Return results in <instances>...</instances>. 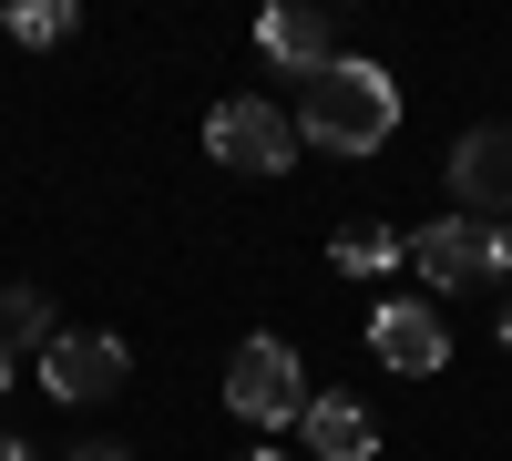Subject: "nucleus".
<instances>
[{
	"mask_svg": "<svg viewBox=\"0 0 512 461\" xmlns=\"http://www.w3.org/2000/svg\"><path fill=\"white\" fill-rule=\"evenodd\" d=\"M410 267L431 277V287H492V277L512 267V246H502V226L441 216V226H420V236H410Z\"/></svg>",
	"mask_w": 512,
	"mask_h": 461,
	"instance_id": "39448f33",
	"label": "nucleus"
},
{
	"mask_svg": "<svg viewBox=\"0 0 512 461\" xmlns=\"http://www.w3.org/2000/svg\"><path fill=\"white\" fill-rule=\"evenodd\" d=\"M451 195H461V216H472V226H502V216H512V134H502V123L461 134V154H451Z\"/></svg>",
	"mask_w": 512,
	"mask_h": 461,
	"instance_id": "423d86ee",
	"label": "nucleus"
},
{
	"mask_svg": "<svg viewBox=\"0 0 512 461\" xmlns=\"http://www.w3.org/2000/svg\"><path fill=\"white\" fill-rule=\"evenodd\" d=\"M502 349H512V308H502Z\"/></svg>",
	"mask_w": 512,
	"mask_h": 461,
	"instance_id": "dca6fc26",
	"label": "nucleus"
},
{
	"mask_svg": "<svg viewBox=\"0 0 512 461\" xmlns=\"http://www.w3.org/2000/svg\"><path fill=\"white\" fill-rule=\"evenodd\" d=\"M369 349H379V369H400V380H441V369H451V328L431 308L390 298V308L369 318Z\"/></svg>",
	"mask_w": 512,
	"mask_h": 461,
	"instance_id": "0eeeda50",
	"label": "nucleus"
},
{
	"mask_svg": "<svg viewBox=\"0 0 512 461\" xmlns=\"http://www.w3.org/2000/svg\"><path fill=\"white\" fill-rule=\"evenodd\" d=\"M205 154L236 164V175H287V154H297V123L267 103V93H236L205 113Z\"/></svg>",
	"mask_w": 512,
	"mask_h": 461,
	"instance_id": "20e7f679",
	"label": "nucleus"
},
{
	"mask_svg": "<svg viewBox=\"0 0 512 461\" xmlns=\"http://www.w3.org/2000/svg\"><path fill=\"white\" fill-rule=\"evenodd\" d=\"M72 0H11V41H31V52H52V41H72Z\"/></svg>",
	"mask_w": 512,
	"mask_h": 461,
	"instance_id": "9b49d317",
	"label": "nucleus"
},
{
	"mask_svg": "<svg viewBox=\"0 0 512 461\" xmlns=\"http://www.w3.org/2000/svg\"><path fill=\"white\" fill-rule=\"evenodd\" d=\"M256 461H277V451H256Z\"/></svg>",
	"mask_w": 512,
	"mask_h": 461,
	"instance_id": "f3484780",
	"label": "nucleus"
},
{
	"mask_svg": "<svg viewBox=\"0 0 512 461\" xmlns=\"http://www.w3.org/2000/svg\"><path fill=\"white\" fill-rule=\"evenodd\" d=\"M82 461H123V441H82Z\"/></svg>",
	"mask_w": 512,
	"mask_h": 461,
	"instance_id": "ddd939ff",
	"label": "nucleus"
},
{
	"mask_svg": "<svg viewBox=\"0 0 512 461\" xmlns=\"http://www.w3.org/2000/svg\"><path fill=\"white\" fill-rule=\"evenodd\" d=\"M0 461H31V451H21V441H11V431H0Z\"/></svg>",
	"mask_w": 512,
	"mask_h": 461,
	"instance_id": "4468645a",
	"label": "nucleus"
},
{
	"mask_svg": "<svg viewBox=\"0 0 512 461\" xmlns=\"http://www.w3.org/2000/svg\"><path fill=\"white\" fill-rule=\"evenodd\" d=\"M123 380H134V349H123L113 328H62V339L41 349V390L72 400V410H103Z\"/></svg>",
	"mask_w": 512,
	"mask_h": 461,
	"instance_id": "7ed1b4c3",
	"label": "nucleus"
},
{
	"mask_svg": "<svg viewBox=\"0 0 512 461\" xmlns=\"http://www.w3.org/2000/svg\"><path fill=\"white\" fill-rule=\"evenodd\" d=\"M0 328H21V339H41V349L62 339V328H52V298H41V287H11V298H0Z\"/></svg>",
	"mask_w": 512,
	"mask_h": 461,
	"instance_id": "f8f14e48",
	"label": "nucleus"
},
{
	"mask_svg": "<svg viewBox=\"0 0 512 461\" xmlns=\"http://www.w3.org/2000/svg\"><path fill=\"white\" fill-rule=\"evenodd\" d=\"M328 257H338V277H390V267L410 257V236H390V226H338Z\"/></svg>",
	"mask_w": 512,
	"mask_h": 461,
	"instance_id": "9d476101",
	"label": "nucleus"
},
{
	"mask_svg": "<svg viewBox=\"0 0 512 461\" xmlns=\"http://www.w3.org/2000/svg\"><path fill=\"white\" fill-rule=\"evenodd\" d=\"M0 390H11V339H0Z\"/></svg>",
	"mask_w": 512,
	"mask_h": 461,
	"instance_id": "2eb2a0df",
	"label": "nucleus"
},
{
	"mask_svg": "<svg viewBox=\"0 0 512 461\" xmlns=\"http://www.w3.org/2000/svg\"><path fill=\"white\" fill-rule=\"evenodd\" d=\"M297 134L328 144V154H379L400 134V82L379 62H328L308 82V103H297Z\"/></svg>",
	"mask_w": 512,
	"mask_h": 461,
	"instance_id": "f257e3e1",
	"label": "nucleus"
},
{
	"mask_svg": "<svg viewBox=\"0 0 512 461\" xmlns=\"http://www.w3.org/2000/svg\"><path fill=\"white\" fill-rule=\"evenodd\" d=\"M308 369H297V349L287 339H246L236 359H226V410L236 421H256V431H287V421H308Z\"/></svg>",
	"mask_w": 512,
	"mask_h": 461,
	"instance_id": "f03ea898",
	"label": "nucleus"
},
{
	"mask_svg": "<svg viewBox=\"0 0 512 461\" xmlns=\"http://www.w3.org/2000/svg\"><path fill=\"white\" fill-rule=\"evenodd\" d=\"M256 52H267V62H287V72H328L338 62V31H328V11H308V0H277V11L267 21H256Z\"/></svg>",
	"mask_w": 512,
	"mask_h": 461,
	"instance_id": "6e6552de",
	"label": "nucleus"
},
{
	"mask_svg": "<svg viewBox=\"0 0 512 461\" xmlns=\"http://www.w3.org/2000/svg\"><path fill=\"white\" fill-rule=\"evenodd\" d=\"M308 451L318 461H369L379 451V421H369V400H349V390H328V400H308Z\"/></svg>",
	"mask_w": 512,
	"mask_h": 461,
	"instance_id": "1a4fd4ad",
	"label": "nucleus"
}]
</instances>
